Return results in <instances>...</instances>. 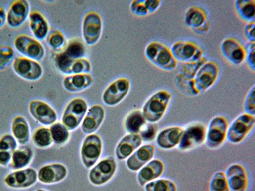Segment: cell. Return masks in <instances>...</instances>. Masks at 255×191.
Returning a JSON list of instances; mask_svg holds the SVG:
<instances>
[{"mask_svg":"<svg viewBox=\"0 0 255 191\" xmlns=\"http://www.w3.org/2000/svg\"><path fill=\"white\" fill-rule=\"evenodd\" d=\"M171 100V93L167 90H160L152 94L141 110L148 123L154 124L160 121L167 113Z\"/></svg>","mask_w":255,"mask_h":191,"instance_id":"obj_1","label":"cell"},{"mask_svg":"<svg viewBox=\"0 0 255 191\" xmlns=\"http://www.w3.org/2000/svg\"><path fill=\"white\" fill-rule=\"evenodd\" d=\"M145 56L152 65L165 71H173L178 63L173 56L171 50L159 42L149 43L145 47Z\"/></svg>","mask_w":255,"mask_h":191,"instance_id":"obj_2","label":"cell"},{"mask_svg":"<svg viewBox=\"0 0 255 191\" xmlns=\"http://www.w3.org/2000/svg\"><path fill=\"white\" fill-rule=\"evenodd\" d=\"M220 74V67L213 61H207L199 68L194 78L191 81L193 96L206 92L217 81Z\"/></svg>","mask_w":255,"mask_h":191,"instance_id":"obj_3","label":"cell"},{"mask_svg":"<svg viewBox=\"0 0 255 191\" xmlns=\"http://www.w3.org/2000/svg\"><path fill=\"white\" fill-rule=\"evenodd\" d=\"M207 126L201 122H194L184 127L183 136L177 149L181 152L193 151L202 146L206 141Z\"/></svg>","mask_w":255,"mask_h":191,"instance_id":"obj_4","label":"cell"},{"mask_svg":"<svg viewBox=\"0 0 255 191\" xmlns=\"http://www.w3.org/2000/svg\"><path fill=\"white\" fill-rule=\"evenodd\" d=\"M118 169V164L115 158L106 157L98 161L88 173V180L92 185H106L115 177Z\"/></svg>","mask_w":255,"mask_h":191,"instance_id":"obj_5","label":"cell"},{"mask_svg":"<svg viewBox=\"0 0 255 191\" xmlns=\"http://www.w3.org/2000/svg\"><path fill=\"white\" fill-rule=\"evenodd\" d=\"M104 144L101 137L97 134H90L82 142L80 157L84 168L90 169L99 161L103 152Z\"/></svg>","mask_w":255,"mask_h":191,"instance_id":"obj_6","label":"cell"},{"mask_svg":"<svg viewBox=\"0 0 255 191\" xmlns=\"http://www.w3.org/2000/svg\"><path fill=\"white\" fill-rule=\"evenodd\" d=\"M255 117L244 113L239 115L228 127L227 140L232 144L243 142L254 130Z\"/></svg>","mask_w":255,"mask_h":191,"instance_id":"obj_7","label":"cell"},{"mask_svg":"<svg viewBox=\"0 0 255 191\" xmlns=\"http://www.w3.org/2000/svg\"><path fill=\"white\" fill-rule=\"evenodd\" d=\"M229 124L226 118L216 116L209 122L207 127L206 147L211 150L219 149L227 140L228 127Z\"/></svg>","mask_w":255,"mask_h":191,"instance_id":"obj_8","label":"cell"},{"mask_svg":"<svg viewBox=\"0 0 255 191\" xmlns=\"http://www.w3.org/2000/svg\"><path fill=\"white\" fill-rule=\"evenodd\" d=\"M88 110V104L82 98L72 99L63 111L61 121L70 131L76 130L81 125Z\"/></svg>","mask_w":255,"mask_h":191,"instance_id":"obj_9","label":"cell"},{"mask_svg":"<svg viewBox=\"0 0 255 191\" xmlns=\"http://www.w3.org/2000/svg\"><path fill=\"white\" fill-rule=\"evenodd\" d=\"M38 181V172L33 168L13 170L4 176L3 183L12 190H26L33 187Z\"/></svg>","mask_w":255,"mask_h":191,"instance_id":"obj_10","label":"cell"},{"mask_svg":"<svg viewBox=\"0 0 255 191\" xmlns=\"http://www.w3.org/2000/svg\"><path fill=\"white\" fill-rule=\"evenodd\" d=\"M131 89L129 80L121 77L112 82L102 95V101L108 106H115L122 103Z\"/></svg>","mask_w":255,"mask_h":191,"instance_id":"obj_11","label":"cell"},{"mask_svg":"<svg viewBox=\"0 0 255 191\" xmlns=\"http://www.w3.org/2000/svg\"><path fill=\"white\" fill-rule=\"evenodd\" d=\"M170 50L177 62H195L203 57V49L193 41H178L172 45Z\"/></svg>","mask_w":255,"mask_h":191,"instance_id":"obj_12","label":"cell"},{"mask_svg":"<svg viewBox=\"0 0 255 191\" xmlns=\"http://www.w3.org/2000/svg\"><path fill=\"white\" fill-rule=\"evenodd\" d=\"M54 63L57 68L64 75L90 74L92 66L87 59L81 58L72 60L67 58L61 52H58L54 57Z\"/></svg>","mask_w":255,"mask_h":191,"instance_id":"obj_13","label":"cell"},{"mask_svg":"<svg viewBox=\"0 0 255 191\" xmlns=\"http://www.w3.org/2000/svg\"><path fill=\"white\" fill-rule=\"evenodd\" d=\"M15 49L25 58L40 61L44 59L45 49L39 41L27 35H19L14 40Z\"/></svg>","mask_w":255,"mask_h":191,"instance_id":"obj_14","label":"cell"},{"mask_svg":"<svg viewBox=\"0 0 255 191\" xmlns=\"http://www.w3.org/2000/svg\"><path fill=\"white\" fill-rule=\"evenodd\" d=\"M184 23L197 34L204 35L209 30L208 14L204 8L193 6L188 8L184 15Z\"/></svg>","mask_w":255,"mask_h":191,"instance_id":"obj_15","label":"cell"},{"mask_svg":"<svg viewBox=\"0 0 255 191\" xmlns=\"http://www.w3.org/2000/svg\"><path fill=\"white\" fill-rule=\"evenodd\" d=\"M13 71L18 76L29 81H36L42 77L43 68L37 61L20 57L12 63Z\"/></svg>","mask_w":255,"mask_h":191,"instance_id":"obj_16","label":"cell"},{"mask_svg":"<svg viewBox=\"0 0 255 191\" xmlns=\"http://www.w3.org/2000/svg\"><path fill=\"white\" fill-rule=\"evenodd\" d=\"M103 24L99 13L91 12L84 18L83 22V36L84 42L88 45L97 44L101 37Z\"/></svg>","mask_w":255,"mask_h":191,"instance_id":"obj_17","label":"cell"},{"mask_svg":"<svg viewBox=\"0 0 255 191\" xmlns=\"http://www.w3.org/2000/svg\"><path fill=\"white\" fill-rule=\"evenodd\" d=\"M68 175V168L63 164L50 163L43 166L38 170V181L45 185H52L61 183Z\"/></svg>","mask_w":255,"mask_h":191,"instance_id":"obj_18","label":"cell"},{"mask_svg":"<svg viewBox=\"0 0 255 191\" xmlns=\"http://www.w3.org/2000/svg\"><path fill=\"white\" fill-rule=\"evenodd\" d=\"M220 48L223 58L232 65L239 66L245 62V47L236 38H226L221 44Z\"/></svg>","mask_w":255,"mask_h":191,"instance_id":"obj_19","label":"cell"},{"mask_svg":"<svg viewBox=\"0 0 255 191\" xmlns=\"http://www.w3.org/2000/svg\"><path fill=\"white\" fill-rule=\"evenodd\" d=\"M29 111L31 117L43 126H52L58 120L56 111L44 101L34 100L29 104Z\"/></svg>","mask_w":255,"mask_h":191,"instance_id":"obj_20","label":"cell"},{"mask_svg":"<svg viewBox=\"0 0 255 191\" xmlns=\"http://www.w3.org/2000/svg\"><path fill=\"white\" fill-rule=\"evenodd\" d=\"M155 147L152 144H145L134 152L126 161V166L131 172H138L142 167L153 159Z\"/></svg>","mask_w":255,"mask_h":191,"instance_id":"obj_21","label":"cell"},{"mask_svg":"<svg viewBox=\"0 0 255 191\" xmlns=\"http://www.w3.org/2000/svg\"><path fill=\"white\" fill-rule=\"evenodd\" d=\"M29 4L26 0L13 1L6 13V23L10 28H19L26 21L29 15Z\"/></svg>","mask_w":255,"mask_h":191,"instance_id":"obj_22","label":"cell"},{"mask_svg":"<svg viewBox=\"0 0 255 191\" xmlns=\"http://www.w3.org/2000/svg\"><path fill=\"white\" fill-rule=\"evenodd\" d=\"M230 191H247L248 177L247 170L241 164H232L225 172Z\"/></svg>","mask_w":255,"mask_h":191,"instance_id":"obj_23","label":"cell"},{"mask_svg":"<svg viewBox=\"0 0 255 191\" xmlns=\"http://www.w3.org/2000/svg\"><path fill=\"white\" fill-rule=\"evenodd\" d=\"M184 127L180 126H170L166 127L157 134L156 142L157 145L163 150H172L178 146Z\"/></svg>","mask_w":255,"mask_h":191,"instance_id":"obj_24","label":"cell"},{"mask_svg":"<svg viewBox=\"0 0 255 191\" xmlns=\"http://www.w3.org/2000/svg\"><path fill=\"white\" fill-rule=\"evenodd\" d=\"M143 141L139 134H127L118 143L115 149V156L120 161L127 159L142 146Z\"/></svg>","mask_w":255,"mask_h":191,"instance_id":"obj_25","label":"cell"},{"mask_svg":"<svg viewBox=\"0 0 255 191\" xmlns=\"http://www.w3.org/2000/svg\"><path fill=\"white\" fill-rule=\"evenodd\" d=\"M105 119V110L100 105H94L89 108L82 122L81 130L86 135L95 133L99 130Z\"/></svg>","mask_w":255,"mask_h":191,"instance_id":"obj_26","label":"cell"},{"mask_svg":"<svg viewBox=\"0 0 255 191\" xmlns=\"http://www.w3.org/2000/svg\"><path fill=\"white\" fill-rule=\"evenodd\" d=\"M165 165L160 159H152L141 168L137 174V181L140 186L158 179L163 174Z\"/></svg>","mask_w":255,"mask_h":191,"instance_id":"obj_27","label":"cell"},{"mask_svg":"<svg viewBox=\"0 0 255 191\" xmlns=\"http://www.w3.org/2000/svg\"><path fill=\"white\" fill-rule=\"evenodd\" d=\"M93 81L94 80L90 74L71 75L63 79V86L68 92L78 93L90 88Z\"/></svg>","mask_w":255,"mask_h":191,"instance_id":"obj_28","label":"cell"},{"mask_svg":"<svg viewBox=\"0 0 255 191\" xmlns=\"http://www.w3.org/2000/svg\"><path fill=\"white\" fill-rule=\"evenodd\" d=\"M35 152L28 145H20L13 152L12 161L9 166L13 170L28 168L33 162Z\"/></svg>","mask_w":255,"mask_h":191,"instance_id":"obj_29","label":"cell"},{"mask_svg":"<svg viewBox=\"0 0 255 191\" xmlns=\"http://www.w3.org/2000/svg\"><path fill=\"white\" fill-rule=\"evenodd\" d=\"M29 25L36 40L42 41L47 38L49 32L47 20L40 12L33 11L29 15Z\"/></svg>","mask_w":255,"mask_h":191,"instance_id":"obj_30","label":"cell"},{"mask_svg":"<svg viewBox=\"0 0 255 191\" xmlns=\"http://www.w3.org/2000/svg\"><path fill=\"white\" fill-rule=\"evenodd\" d=\"M11 131L13 137L20 145H27L30 140V127L28 122L22 116H17L13 119Z\"/></svg>","mask_w":255,"mask_h":191,"instance_id":"obj_31","label":"cell"},{"mask_svg":"<svg viewBox=\"0 0 255 191\" xmlns=\"http://www.w3.org/2000/svg\"><path fill=\"white\" fill-rule=\"evenodd\" d=\"M148 122L142 110H134L129 112L124 120V127L127 134H140Z\"/></svg>","mask_w":255,"mask_h":191,"instance_id":"obj_32","label":"cell"},{"mask_svg":"<svg viewBox=\"0 0 255 191\" xmlns=\"http://www.w3.org/2000/svg\"><path fill=\"white\" fill-rule=\"evenodd\" d=\"M161 1L159 0H135L132 1L130 11L137 17H145L155 13L160 7Z\"/></svg>","mask_w":255,"mask_h":191,"instance_id":"obj_33","label":"cell"},{"mask_svg":"<svg viewBox=\"0 0 255 191\" xmlns=\"http://www.w3.org/2000/svg\"><path fill=\"white\" fill-rule=\"evenodd\" d=\"M235 8L241 19L247 22L255 21V1L254 0H237Z\"/></svg>","mask_w":255,"mask_h":191,"instance_id":"obj_34","label":"cell"},{"mask_svg":"<svg viewBox=\"0 0 255 191\" xmlns=\"http://www.w3.org/2000/svg\"><path fill=\"white\" fill-rule=\"evenodd\" d=\"M60 52L68 58L76 60L84 58L86 54V48L81 40L76 38L67 43L65 49Z\"/></svg>","mask_w":255,"mask_h":191,"instance_id":"obj_35","label":"cell"},{"mask_svg":"<svg viewBox=\"0 0 255 191\" xmlns=\"http://www.w3.org/2000/svg\"><path fill=\"white\" fill-rule=\"evenodd\" d=\"M32 141L38 149H46L53 144L49 128L40 127L36 129L32 135Z\"/></svg>","mask_w":255,"mask_h":191,"instance_id":"obj_36","label":"cell"},{"mask_svg":"<svg viewBox=\"0 0 255 191\" xmlns=\"http://www.w3.org/2000/svg\"><path fill=\"white\" fill-rule=\"evenodd\" d=\"M53 143L58 146L67 144L70 138V131L61 122H56L50 127Z\"/></svg>","mask_w":255,"mask_h":191,"instance_id":"obj_37","label":"cell"},{"mask_svg":"<svg viewBox=\"0 0 255 191\" xmlns=\"http://www.w3.org/2000/svg\"><path fill=\"white\" fill-rule=\"evenodd\" d=\"M46 41L49 47L56 52L62 51L67 44L65 36L56 29H50Z\"/></svg>","mask_w":255,"mask_h":191,"instance_id":"obj_38","label":"cell"},{"mask_svg":"<svg viewBox=\"0 0 255 191\" xmlns=\"http://www.w3.org/2000/svg\"><path fill=\"white\" fill-rule=\"evenodd\" d=\"M145 191H177L176 184L171 180L158 179L144 186Z\"/></svg>","mask_w":255,"mask_h":191,"instance_id":"obj_39","label":"cell"},{"mask_svg":"<svg viewBox=\"0 0 255 191\" xmlns=\"http://www.w3.org/2000/svg\"><path fill=\"white\" fill-rule=\"evenodd\" d=\"M209 191H230L225 172L219 171L213 175L209 183Z\"/></svg>","mask_w":255,"mask_h":191,"instance_id":"obj_40","label":"cell"},{"mask_svg":"<svg viewBox=\"0 0 255 191\" xmlns=\"http://www.w3.org/2000/svg\"><path fill=\"white\" fill-rule=\"evenodd\" d=\"M14 49L10 45L0 46V70L5 69L15 60Z\"/></svg>","mask_w":255,"mask_h":191,"instance_id":"obj_41","label":"cell"},{"mask_svg":"<svg viewBox=\"0 0 255 191\" xmlns=\"http://www.w3.org/2000/svg\"><path fill=\"white\" fill-rule=\"evenodd\" d=\"M17 141L12 135L6 133L0 137V151L13 153L18 148Z\"/></svg>","mask_w":255,"mask_h":191,"instance_id":"obj_42","label":"cell"},{"mask_svg":"<svg viewBox=\"0 0 255 191\" xmlns=\"http://www.w3.org/2000/svg\"><path fill=\"white\" fill-rule=\"evenodd\" d=\"M255 85L250 89L244 102L245 113L253 116L255 115Z\"/></svg>","mask_w":255,"mask_h":191,"instance_id":"obj_43","label":"cell"},{"mask_svg":"<svg viewBox=\"0 0 255 191\" xmlns=\"http://www.w3.org/2000/svg\"><path fill=\"white\" fill-rule=\"evenodd\" d=\"M246 57L245 61L248 67L252 72L255 71V42H248L245 47Z\"/></svg>","mask_w":255,"mask_h":191,"instance_id":"obj_44","label":"cell"},{"mask_svg":"<svg viewBox=\"0 0 255 191\" xmlns=\"http://www.w3.org/2000/svg\"><path fill=\"white\" fill-rule=\"evenodd\" d=\"M157 134L158 133H157L156 127L154 124L147 123L139 135L142 138L143 142H149L156 139Z\"/></svg>","mask_w":255,"mask_h":191,"instance_id":"obj_45","label":"cell"},{"mask_svg":"<svg viewBox=\"0 0 255 191\" xmlns=\"http://www.w3.org/2000/svg\"><path fill=\"white\" fill-rule=\"evenodd\" d=\"M255 21L247 22L245 27V35L248 42H255Z\"/></svg>","mask_w":255,"mask_h":191,"instance_id":"obj_46","label":"cell"},{"mask_svg":"<svg viewBox=\"0 0 255 191\" xmlns=\"http://www.w3.org/2000/svg\"><path fill=\"white\" fill-rule=\"evenodd\" d=\"M12 154L11 152L0 151V167H9L12 161Z\"/></svg>","mask_w":255,"mask_h":191,"instance_id":"obj_47","label":"cell"},{"mask_svg":"<svg viewBox=\"0 0 255 191\" xmlns=\"http://www.w3.org/2000/svg\"><path fill=\"white\" fill-rule=\"evenodd\" d=\"M6 22V13L3 8L0 7V29L4 26Z\"/></svg>","mask_w":255,"mask_h":191,"instance_id":"obj_48","label":"cell"},{"mask_svg":"<svg viewBox=\"0 0 255 191\" xmlns=\"http://www.w3.org/2000/svg\"><path fill=\"white\" fill-rule=\"evenodd\" d=\"M35 191H49L48 190H45V189L40 188L36 190Z\"/></svg>","mask_w":255,"mask_h":191,"instance_id":"obj_49","label":"cell"}]
</instances>
